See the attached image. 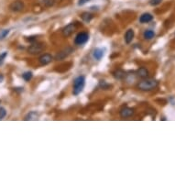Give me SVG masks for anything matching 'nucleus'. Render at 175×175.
Wrapping results in <instances>:
<instances>
[{
	"mask_svg": "<svg viewBox=\"0 0 175 175\" xmlns=\"http://www.w3.org/2000/svg\"><path fill=\"white\" fill-rule=\"evenodd\" d=\"M159 83L157 80H155L153 78H148L144 79L141 82L138 84V88L141 91H150L155 89L158 86Z\"/></svg>",
	"mask_w": 175,
	"mask_h": 175,
	"instance_id": "obj_1",
	"label": "nucleus"
},
{
	"mask_svg": "<svg viewBox=\"0 0 175 175\" xmlns=\"http://www.w3.org/2000/svg\"><path fill=\"white\" fill-rule=\"evenodd\" d=\"M85 84V77L83 75L78 76L77 78H75L74 82H73V94L74 95H78L84 89Z\"/></svg>",
	"mask_w": 175,
	"mask_h": 175,
	"instance_id": "obj_2",
	"label": "nucleus"
},
{
	"mask_svg": "<svg viewBox=\"0 0 175 175\" xmlns=\"http://www.w3.org/2000/svg\"><path fill=\"white\" fill-rule=\"evenodd\" d=\"M44 50H45V44L44 43H41V42H34V43H32L29 47L28 51L30 54H34L35 55V54H40Z\"/></svg>",
	"mask_w": 175,
	"mask_h": 175,
	"instance_id": "obj_3",
	"label": "nucleus"
},
{
	"mask_svg": "<svg viewBox=\"0 0 175 175\" xmlns=\"http://www.w3.org/2000/svg\"><path fill=\"white\" fill-rule=\"evenodd\" d=\"M89 40V35L86 32H80L77 34V36L75 37L74 40V43L76 45H83L84 43H86Z\"/></svg>",
	"mask_w": 175,
	"mask_h": 175,
	"instance_id": "obj_4",
	"label": "nucleus"
},
{
	"mask_svg": "<svg viewBox=\"0 0 175 175\" xmlns=\"http://www.w3.org/2000/svg\"><path fill=\"white\" fill-rule=\"evenodd\" d=\"M9 8L13 12H20L24 8V4L22 1H20V0H16V1H14L10 4Z\"/></svg>",
	"mask_w": 175,
	"mask_h": 175,
	"instance_id": "obj_5",
	"label": "nucleus"
},
{
	"mask_svg": "<svg viewBox=\"0 0 175 175\" xmlns=\"http://www.w3.org/2000/svg\"><path fill=\"white\" fill-rule=\"evenodd\" d=\"M72 52V49L70 48V47H68V48L64 49L63 51H62L61 52L58 53V54L55 56V60H57V61L63 60V59H65V58H66L67 56H69Z\"/></svg>",
	"mask_w": 175,
	"mask_h": 175,
	"instance_id": "obj_6",
	"label": "nucleus"
},
{
	"mask_svg": "<svg viewBox=\"0 0 175 175\" xmlns=\"http://www.w3.org/2000/svg\"><path fill=\"white\" fill-rule=\"evenodd\" d=\"M105 52H106V49L105 48H96L93 51V56H94V58L95 60L100 61L102 58L104 57Z\"/></svg>",
	"mask_w": 175,
	"mask_h": 175,
	"instance_id": "obj_7",
	"label": "nucleus"
},
{
	"mask_svg": "<svg viewBox=\"0 0 175 175\" xmlns=\"http://www.w3.org/2000/svg\"><path fill=\"white\" fill-rule=\"evenodd\" d=\"M52 59H53V58H52V56L51 54L45 53V54H43V55H41L38 61H40V63H41V65H47V64H49V63H51Z\"/></svg>",
	"mask_w": 175,
	"mask_h": 175,
	"instance_id": "obj_8",
	"label": "nucleus"
},
{
	"mask_svg": "<svg viewBox=\"0 0 175 175\" xmlns=\"http://www.w3.org/2000/svg\"><path fill=\"white\" fill-rule=\"evenodd\" d=\"M75 29H76V27H75V25H74L73 23H71V24L67 25V26L63 29V36H64V37H69V36H71V35L73 33V31L75 30Z\"/></svg>",
	"mask_w": 175,
	"mask_h": 175,
	"instance_id": "obj_9",
	"label": "nucleus"
},
{
	"mask_svg": "<svg viewBox=\"0 0 175 175\" xmlns=\"http://www.w3.org/2000/svg\"><path fill=\"white\" fill-rule=\"evenodd\" d=\"M133 114H134V110L130 107H125L120 111V115L123 118H130V116L133 115Z\"/></svg>",
	"mask_w": 175,
	"mask_h": 175,
	"instance_id": "obj_10",
	"label": "nucleus"
},
{
	"mask_svg": "<svg viewBox=\"0 0 175 175\" xmlns=\"http://www.w3.org/2000/svg\"><path fill=\"white\" fill-rule=\"evenodd\" d=\"M153 19V16L149 13H144L140 17V23H149Z\"/></svg>",
	"mask_w": 175,
	"mask_h": 175,
	"instance_id": "obj_11",
	"label": "nucleus"
},
{
	"mask_svg": "<svg viewBox=\"0 0 175 175\" xmlns=\"http://www.w3.org/2000/svg\"><path fill=\"white\" fill-rule=\"evenodd\" d=\"M38 116H40V114L36 111H31L29 112L26 116H25V120L26 121H29V120H37L38 118Z\"/></svg>",
	"mask_w": 175,
	"mask_h": 175,
	"instance_id": "obj_12",
	"label": "nucleus"
},
{
	"mask_svg": "<svg viewBox=\"0 0 175 175\" xmlns=\"http://www.w3.org/2000/svg\"><path fill=\"white\" fill-rule=\"evenodd\" d=\"M134 38V30L133 29H128L127 32H126V35H125V41H126V43L127 44H129Z\"/></svg>",
	"mask_w": 175,
	"mask_h": 175,
	"instance_id": "obj_13",
	"label": "nucleus"
},
{
	"mask_svg": "<svg viewBox=\"0 0 175 175\" xmlns=\"http://www.w3.org/2000/svg\"><path fill=\"white\" fill-rule=\"evenodd\" d=\"M137 73H138V75L140 77V78H143V79L147 78V77L149 76V71L145 67H140L138 70Z\"/></svg>",
	"mask_w": 175,
	"mask_h": 175,
	"instance_id": "obj_14",
	"label": "nucleus"
},
{
	"mask_svg": "<svg viewBox=\"0 0 175 175\" xmlns=\"http://www.w3.org/2000/svg\"><path fill=\"white\" fill-rule=\"evenodd\" d=\"M114 77L115 79H118V80H121L123 78H125V76H126V72L122 70H118V71H115L114 73Z\"/></svg>",
	"mask_w": 175,
	"mask_h": 175,
	"instance_id": "obj_15",
	"label": "nucleus"
},
{
	"mask_svg": "<svg viewBox=\"0 0 175 175\" xmlns=\"http://www.w3.org/2000/svg\"><path fill=\"white\" fill-rule=\"evenodd\" d=\"M93 17H94V16L92 14L88 13V12H84V13L82 14V19L86 23H89L93 19Z\"/></svg>",
	"mask_w": 175,
	"mask_h": 175,
	"instance_id": "obj_16",
	"label": "nucleus"
},
{
	"mask_svg": "<svg viewBox=\"0 0 175 175\" xmlns=\"http://www.w3.org/2000/svg\"><path fill=\"white\" fill-rule=\"evenodd\" d=\"M154 36H155V33L151 29H148L144 32V38L146 40H151V38H154Z\"/></svg>",
	"mask_w": 175,
	"mask_h": 175,
	"instance_id": "obj_17",
	"label": "nucleus"
},
{
	"mask_svg": "<svg viewBox=\"0 0 175 175\" xmlns=\"http://www.w3.org/2000/svg\"><path fill=\"white\" fill-rule=\"evenodd\" d=\"M32 76H33V74H32V72H24V73L22 74L23 79H24L26 82L30 81V80H31V78H32Z\"/></svg>",
	"mask_w": 175,
	"mask_h": 175,
	"instance_id": "obj_18",
	"label": "nucleus"
},
{
	"mask_svg": "<svg viewBox=\"0 0 175 175\" xmlns=\"http://www.w3.org/2000/svg\"><path fill=\"white\" fill-rule=\"evenodd\" d=\"M9 29H3V30H0V41L4 40V38L9 34Z\"/></svg>",
	"mask_w": 175,
	"mask_h": 175,
	"instance_id": "obj_19",
	"label": "nucleus"
},
{
	"mask_svg": "<svg viewBox=\"0 0 175 175\" xmlns=\"http://www.w3.org/2000/svg\"><path fill=\"white\" fill-rule=\"evenodd\" d=\"M42 3L44 6L50 8V7H52L54 5V0H42Z\"/></svg>",
	"mask_w": 175,
	"mask_h": 175,
	"instance_id": "obj_20",
	"label": "nucleus"
},
{
	"mask_svg": "<svg viewBox=\"0 0 175 175\" xmlns=\"http://www.w3.org/2000/svg\"><path fill=\"white\" fill-rule=\"evenodd\" d=\"M7 56H8V52L7 51H4L3 53L0 54V65H2L4 63V61H5Z\"/></svg>",
	"mask_w": 175,
	"mask_h": 175,
	"instance_id": "obj_21",
	"label": "nucleus"
},
{
	"mask_svg": "<svg viewBox=\"0 0 175 175\" xmlns=\"http://www.w3.org/2000/svg\"><path fill=\"white\" fill-rule=\"evenodd\" d=\"M7 115V111L4 107H0V120L3 119Z\"/></svg>",
	"mask_w": 175,
	"mask_h": 175,
	"instance_id": "obj_22",
	"label": "nucleus"
},
{
	"mask_svg": "<svg viewBox=\"0 0 175 175\" xmlns=\"http://www.w3.org/2000/svg\"><path fill=\"white\" fill-rule=\"evenodd\" d=\"M100 86H101L103 89H106H106H108L109 87H111V85H110V84H106L105 81H101V82H100Z\"/></svg>",
	"mask_w": 175,
	"mask_h": 175,
	"instance_id": "obj_23",
	"label": "nucleus"
},
{
	"mask_svg": "<svg viewBox=\"0 0 175 175\" xmlns=\"http://www.w3.org/2000/svg\"><path fill=\"white\" fill-rule=\"evenodd\" d=\"M161 1H162V0H150L149 4H150L151 6H157V5H159Z\"/></svg>",
	"mask_w": 175,
	"mask_h": 175,
	"instance_id": "obj_24",
	"label": "nucleus"
},
{
	"mask_svg": "<svg viewBox=\"0 0 175 175\" xmlns=\"http://www.w3.org/2000/svg\"><path fill=\"white\" fill-rule=\"evenodd\" d=\"M89 1H90V0H79L78 5H79V6H84V4L88 3Z\"/></svg>",
	"mask_w": 175,
	"mask_h": 175,
	"instance_id": "obj_25",
	"label": "nucleus"
},
{
	"mask_svg": "<svg viewBox=\"0 0 175 175\" xmlns=\"http://www.w3.org/2000/svg\"><path fill=\"white\" fill-rule=\"evenodd\" d=\"M27 41H31V42H33V41H36V36H31V37H29V38H27Z\"/></svg>",
	"mask_w": 175,
	"mask_h": 175,
	"instance_id": "obj_26",
	"label": "nucleus"
},
{
	"mask_svg": "<svg viewBox=\"0 0 175 175\" xmlns=\"http://www.w3.org/2000/svg\"><path fill=\"white\" fill-rule=\"evenodd\" d=\"M3 80H4V76L2 74H0V83H2Z\"/></svg>",
	"mask_w": 175,
	"mask_h": 175,
	"instance_id": "obj_27",
	"label": "nucleus"
}]
</instances>
